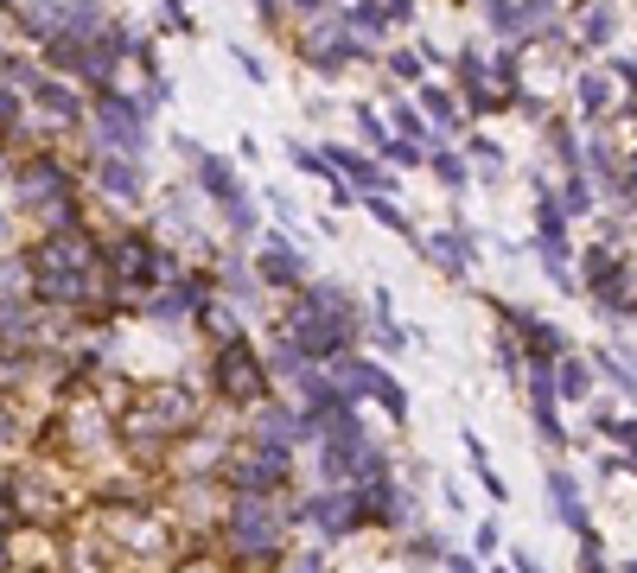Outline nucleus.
I'll list each match as a JSON object with an SVG mask.
<instances>
[{
    "mask_svg": "<svg viewBox=\"0 0 637 573\" xmlns=\"http://www.w3.org/2000/svg\"><path fill=\"white\" fill-rule=\"evenodd\" d=\"M281 529H287V516L268 497H236L230 503V554H243V561H281L287 554Z\"/></svg>",
    "mask_w": 637,
    "mask_h": 573,
    "instance_id": "obj_1",
    "label": "nucleus"
},
{
    "mask_svg": "<svg viewBox=\"0 0 637 573\" xmlns=\"http://www.w3.org/2000/svg\"><path fill=\"white\" fill-rule=\"evenodd\" d=\"M217 395H230V402H268V370L255 363V351L243 338L217 351Z\"/></svg>",
    "mask_w": 637,
    "mask_h": 573,
    "instance_id": "obj_2",
    "label": "nucleus"
},
{
    "mask_svg": "<svg viewBox=\"0 0 637 573\" xmlns=\"http://www.w3.org/2000/svg\"><path fill=\"white\" fill-rule=\"evenodd\" d=\"M300 516L313 523L319 535H351V529H364V491H351V484H332V491H319V497H306L300 503Z\"/></svg>",
    "mask_w": 637,
    "mask_h": 573,
    "instance_id": "obj_3",
    "label": "nucleus"
},
{
    "mask_svg": "<svg viewBox=\"0 0 637 573\" xmlns=\"http://www.w3.org/2000/svg\"><path fill=\"white\" fill-rule=\"evenodd\" d=\"M262 281L268 287H306V255L287 236H268L262 242Z\"/></svg>",
    "mask_w": 637,
    "mask_h": 573,
    "instance_id": "obj_4",
    "label": "nucleus"
},
{
    "mask_svg": "<svg viewBox=\"0 0 637 573\" xmlns=\"http://www.w3.org/2000/svg\"><path fill=\"white\" fill-rule=\"evenodd\" d=\"M421 255L446 274V281H466V274H472V236H453V230L421 236Z\"/></svg>",
    "mask_w": 637,
    "mask_h": 573,
    "instance_id": "obj_5",
    "label": "nucleus"
},
{
    "mask_svg": "<svg viewBox=\"0 0 637 573\" xmlns=\"http://www.w3.org/2000/svg\"><path fill=\"white\" fill-rule=\"evenodd\" d=\"M96 115H102V134H109V147H122V153H147V128H141V115H134L122 96H109Z\"/></svg>",
    "mask_w": 637,
    "mask_h": 573,
    "instance_id": "obj_6",
    "label": "nucleus"
},
{
    "mask_svg": "<svg viewBox=\"0 0 637 573\" xmlns=\"http://www.w3.org/2000/svg\"><path fill=\"white\" fill-rule=\"evenodd\" d=\"M548 497H555V516H561L567 529H574V535H587V503H580L574 472H561V465H555V472H548Z\"/></svg>",
    "mask_w": 637,
    "mask_h": 573,
    "instance_id": "obj_7",
    "label": "nucleus"
},
{
    "mask_svg": "<svg viewBox=\"0 0 637 573\" xmlns=\"http://www.w3.org/2000/svg\"><path fill=\"white\" fill-rule=\"evenodd\" d=\"M255 433H262V446H281V453H287L294 440H306V421L294 408H262V414H255Z\"/></svg>",
    "mask_w": 637,
    "mask_h": 573,
    "instance_id": "obj_8",
    "label": "nucleus"
},
{
    "mask_svg": "<svg viewBox=\"0 0 637 573\" xmlns=\"http://www.w3.org/2000/svg\"><path fill=\"white\" fill-rule=\"evenodd\" d=\"M198 185L217 198V211H223V204H236V198H249V191H243V179H236V172L223 166V160H211V153L198 160Z\"/></svg>",
    "mask_w": 637,
    "mask_h": 573,
    "instance_id": "obj_9",
    "label": "nucleus"
},
{
    "mask_svg": "<svg viewBox=\"0 0 637 573\" xmlns=\"http://www.w3.org/2000/svg\"><path fill=\"white\" fill-rule=\"evenodd\" d=\"M96 179H102V191H109L115 204H134V198H141V172H134L128 160H102Z\"/></svg>",
    "mask_w": 637,
    "mask_h": 573,
    "instance_id": "obj_10",
    "label": "nucleus"
},
{
    "mask_svg": "<svg viewBox=\"0 0 637 573\" xmlns=\"http://www.w3.org/2000/svg\"><path fill=\"white\" fill-rule=\"evenodd\" d=\"M555 389H561V402H587V395H593V370L567 351V357L555 363Z\"/></svg>",
    "mask_w": 637,
    "mask_h": 573,
    "instance_id": "obj_11",
    "label": "nucleus"
},
{
    "mask_svg": "<svg viewBox=\"0 0 637 573\" xmlns=\"http://www.w3.org/2000/svg\"><path fill=\"white\" fill-rule=\"evenodd\" d=\"M574 102H580V115H606L612 109V77L606 71H587L574 83Z\"/></svg>",
    "mask_w": 637,
    "mask_h": 573,
    "instance_id": "obj_12",
    "label": "nucleus"
},
{
    "mask_svg": "<svg viewBox=\"0 0 637 573\" xmlns=\"http://www.w3.org/2000/svg\"><path fill=\"white\" fill-rule=\"evenodd\" d=\"M364 211H370L376 223H383V230H395V236H408V230H415V223H408V211L395 204V191H364Z\"/></svg>",
    "mask_w": 637,
    "mask_h": 573,
    "instance_id": "obj_13",
    "label": "nucleus"
},
{
    "mask_svg": "<svg viewBox=\"0 0 637 573\" xmlns=\"http://www.w3.org/2000/svg\"><path fill=\"white\" fill-rule=\"evenodd\" d=\"M567 249H574L567 236H542V242H536V255H542V268H548V281H555V287H574V268H567Z\"/></svg>",
    "mask_w": 637,
    "mask_h": 573,
    "instance_id": "obj_14",
    "label": "nucleus"
},
{
    "mask_svg": "<svg viewBox=\"0 0 637 573\" xmlns=\"http://www.w3.org/2000/svg\"><path fill=\"white\" fill-rule=\"evenodd\" d=\"M593 363L618 382V389H625V402H637V370H631V357H618L612 344H606V351H593Z\"/></svg>",
    "mask_w": 637,
    "mask_h": 573,
    "instance_id": "obj_15",
    "label": "nucleus"
},
{
    "mask_svg": "<svg viewBox=\"0 0 637 573\" xmlns=\"http://www.w3.org/2000/svg\"><path fill=\"white\" fill-rule=\"evenodd\" d=\"M434 179H440L446 191H466V179H472V166L459 160V153H446V147L434 141Z\"/></svg>",
    "mask_w": 637,
    "mask_h": 573,
    "instance_id": "obj_16",
    "label": "nucleus"
},
{
    "mask_svg": "<svg viewBox=\"0 0 637 573\" xmlns=\"http://www.w3.org/2000/svg\"><path fill=\"white\" fill-rule=\"evenodd\" d=\"M204 325H211L217 338H230V344H236V332H243V312L223 306V300H204Z\"/></svg>",
    "mask_w": 637,
    "mask_h": 573,
    "instance_id": "obj_17",
    "label": "nucleus"
},
{
    "mask_svg": "<svg viewBox=\"0 0 637 573\" xmlns=\"http://www.w3.org/2000/svg\"><path fill=\"white\" fill-rule=\"evenodd\" d=\"M472 166H478V179H504V147H497V141H472Z\"/></svg>",
    "mask_w": 637,
    "mask_h": 573,
    "instance_id": "obj_18",
    "label": "nucleus"
},
{
    "mask_svg": "<svg viewBox=\"0 0 637 573\" xmlns=\"http://www.w3.org/2000/svg\"><path fill=\"white\" fill-rule=\"evenodd\" d=\"M434 561H446V542L440 535H415L408 542V567H434Z\"/></svg>",
    "mask_w": 637,
    "mask_h": 573,
    "instance_id": "obj_19",
    "label": "nucleus"
},
{
    "mask_svg": "<svg viewBox=\"0 0 637 573\" xmlns=\"http://www.w3.org/2000/svg\"><path fill=\"white\" fill-rule=\"evenodd\" d=\"M561 211H567V217L593 211V185H587V172H574V179H567V198H561Z\"/></svg>",
    "mask_w": 637,
    "mask_h": 573,
    "instance_id": "obj_20",
    "label": "nucleus"
},
{
    "mask_svg": "<svg viewBox=\"0 0 637 573\" xmlns=\"http://www.w3.org/2000/svg\"><path fill=\"white\" fill-rule=\"evenodd\" d=\"M281 573H332V561L313 548H294V554H281Z\"/></svg>",
    "mask_w": 637,
    "mask_h": 573,
    "instance_id": "obj_21",
    "label": "nucleus"
},
{
    "mask_svg": "<svg viewBox=\"0 0 637 573\" xmlns=\"http://www.w3.org/2000/svg\"><path fill=\"white\" fill-rule=\"evenodd\" d=\"M421 109L434 115V128H459V109L446 102V90H427V96H421Z\"/></svg>",
    "mask_w": 637,
    "mask_h": 573,
    "instance_id": "obj_22",
    "label": "nucleus"
},
{
    "mask_svg": "<svg viewBox=\"0 0 637 573\" xmlns=\"http://www.w3.org/2000/svg\"><path fill=\"white\" fill-rule=\"evenodd\" d=\"M491 351H497V370H504V376H516V370H523V338H510V332H504V338L491 344Z\"/></svg>",
    "mask_w": 637,
    "mask_h": 573,
    "instance_id": "obj_23",
    "label": "nucleus"
},
{
    "mask_svg": "<svg viewBox=\"0 0 637 573\" xmlns=\"http://www.w3.org/2000/svg\"><path fill=\"white\" fill-rule=\"evenodd\" d=\"M383 160H395V166H421V147H415V141H383Z\"/></svg>",
    "mask_w": 637,
    "mask_h": 573,
    "instance_id": "obj_24",
    "label": "nucleus"
},
{
    "mask_svg": "<svg viewBox=\"0 0 637 573\" xmlns=\"http://www.w3.org/2000/svg\"><path fill=\"white\" fill-rule=\"evenodd\" d=\"M587 39H593V45H606V39H612V13H606V7H593V13H587Z\"/></svg>",
    "mask_w": 637,
    "mask_h": 573,
    "instance_id": "obj_25",
    "label": "nucleus"
},
{
    "mask_svg": "<svg viewBox=\"0 0 637 573\" xmlns=\"http://www.w3.org/2000/svg\"><path fill=\"white\" fill-rule=\"evenodd\" d=\"M357 128H364V141L383 153V121H376V109H357Z\"/></svg>",
    "mask_w": 637,
    "mask_h": 573,
    "instance_id": "obj_26",
    "label": "nucleus"
},
{
    "mask_svg": "<svg viewBox=\"0 0 637 573\" xmlns=\"http://www.w3.org/2000/svg\"><path fill=\"white\" fill-rule=\"evenodd\" d=\"M618 198H625V204H637V153L625 160V172H618Z\"/></svg>",
    "mask_w": 637,
    "mask_h": 573,
    "instance_id": "obj_27",
    "label": "nucleus"
},
{
    "mask_svg": "<svg viewBox=\"0 0 637 573\" xmlns=\"http://www.w3.org/2000/svg\"><path fill=\"white\" fill-rule=\"evenodd\" d=\"M45 109H51V115H77V102H71V90H58V83H51V90H45Z\"/></svg>",
    "mask_w": 637,
    "mask_h": 573,
    "instance_id": "obj_28",
    "label": "nucleus"
},
{
    "mask_svg": "<svg viewBox=\"0 0 637 573\" xmlns=\"http://www.w3.org/2000/svg\"><path fill=\"white\" fill-rule=\"evenodd\" d=\"M497 542H504V535H497V523H478V535H472V548H478V554H497Z\"/></svg>",
    "mask_w": 637,
    "mask_h": 573,
    "instance_id": "obj_29",
    "label": "nucleus"
},
{
    "mask_svg": "<svg viewBox=\"0 0 637 573\" xmlns=\"http://www.w3.org/2000/svg\"><path fill=\"white\" fill-rule=\"evenodd\" d=\"M510 567H516V573H548V567H542L529 548H510Z\"/></svg>",
    "mask_w": 637,
    "mask_h": 573,
    "instance_id": "obj_30",
    "label": "nucleus"
},
{
    "mask_svg": "<svg viewBox=\"0 0 637 573\" xmlns=\"http://www.w3.org/2000/svg\"><path fill=\"white\" fill-rule=\"evenodd\" d=\"M389 64H395V77H421V58H415V51H395Z\"/></svg>",
    "mask_w": 637,
    "mask_h": 573,
    "instance_id": "obj_31",
    "label": "nucleus"
},
{
    "mask_svg": "<svg viewBox=\"0 0 637 573\" xmlns=\"http://www.w3.org/2000/svg\"><path fill=\"white\" fill-rule=\"evenodd\" d=\"M268 198H274V217H281V223H300V211H294V198H287V191H268Z\"/></svg>",
    "mask_w": 637,
    "mask_h": 573,
    "instance_id": "obj_32",
    "label": "nucleus"
},
{
    "mask_svg": "<svg viewBox=\"0 0 637 573\" xmlns=\"http://www.w3.org/2000/svg\"><path fill=\"white\" fill-rule=\"evenodd\" d=\"M440 567H446V573H478V561H472V554H446Z\"/></svg>",
    "mask_w": 637,
    "mask_h": 573,
    "instance_id": "obj_33",
    "label": "nucleus"
},
{
    "mask_svg": "<svg viewBox=\"0 0 637 573\" xmlns=\"http://www.w3.org/2000/svg\"><path fill=\"white\" fill-rule=\"evenodd\" d=\"M192 573H211V567H192Z\"/></svg>",
    "mask_w": 637,
    "mask_h": 573,
    "instance_id": "obj_34",
    "label": "nucleus"
},
{
    "mask_svg": "<svg viewBox=\"0 0 637 573\" xmlns=\"http://www.w3.org/2000/svg\"><path fill=\"white\" fill-rule=\"evenodd\" d=\"M625 573H637V561H631V567H625Z\"/></svg>",
    "mask_w": 637,
    "mask_h": 573,
    "instance_id": "obj_35",
    "label": "nucleus"
}]
</instances>
